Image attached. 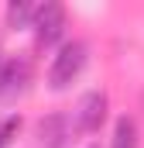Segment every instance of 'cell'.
Instances as JSON below:
<instances>
[{
	"label": "cell",
	"instance_id": "obj_1",
	"mask_svg": "<svg viewBox=\"0 0 144 148\" xmlns=\"http://www.w3.org/2000/svg\"><path fill=\"white\" fill-rule=\"evenodd\" d=\"M86 69V41L72 38L58 48V55L52 59V69H48V86L52 90H69L72 83L79 79V73Z\"/></svg>",
	"mask_w": 144,
	"mask_h": 148
},
{
	"label": "cell",
	"instance_id": "obj_2",
	"mask_svg": "<svg viewBox=\"0 0 144 148\" xmlns=\"http://www.w3.org/2000/svg\"><path fill=\"white\" fill-rule=\"evenodd\" d=\"M31 28H35L38 48L55 45V41L62 38V31H65V10H62V3H45V7H35Z\"/></svg>",
	"mask_w": 144,
	"mask_h": 148
},
{
	"label": "cell",
	"instance_id": "obj_3",
	"mask_svg": "<svg viewBox=\"0 0 144 148\" xmlns=\"http://www.w3.org/2000/svg\"><path fill=\"white\" fill-rule=\"evenodd\" d=\"M107 93L103 90H89L79 103H75V131L79 134H96L100 127H103V121H107Z\"/></svg>",
	"mask_w": 144,
	"mask_h": 148
},
{
	"label": "cell",
	"instance_id": "obj_4",
	"mask_svg": "<svg viewBox=\"0 0 144 148\" xmlns=\"http://www.w3.org/2000/svg\"><path fill=\"white\" fill-rule=\"evenodd\" d=\"M28 79H31V66H28L24 59L3 62V66H0V103L10 100V97H17V93L28 86Z\"/></svg>",
	"mask_w": 144,
	"mask_h": 148
},
{
	"label": "cell",
	"instance_id": "obj_5",
	"mask_svg": "<svg viewBox=\"0 0 144 148\" xmlns=\"http://www.w3.org/2000/svg\"><path fill=\"white\" fill-rule=\"evenodd\" d=\"M38 138H41L45 148H62L65 138H69V124H65V117H62V114L45 117V121L38 124Z\"/></svg>",
	"mask_w": 144,
	"mask_h": 148
},
{
	"label": "cell",
	"instance_id": "obj_6",
	"mask_svg": "<svg viewBox=\"0 0 144 148\" xmlns=\"http://www.w3.org/2000/svg\"><path fill=\"white\" fill-rule=\"evenodd\" d=\"M110 148H137V121H134V117H127V114L117 117Z\"/></svg>",
	"mask_w": 144,
	"mask_h": 148
},
{
	"label": "cell",
	"instance_id": "obj_7",
	"mask_svg": "<svg viewBox=\"0 0 144 148\" xmlns=\"http://www.w3.org/2000/svg\"><path fill=\"white\" fill-rule=\"evenodd\" d=\"M31 17H35V7H31V3H17V0H14V3L7 7V24H10V28H28Z\"/></svg>",
	"mask_w": 144,
	"mask_h": 148
},
{
	"label": "cell",
	"instance_id": "obj_8",
	"mask_svg": "<svg viewBox=\"0 0 144 148\" xmlns=\"http://www.w3.org/2000/svg\"><path fill=\"white\" fill-rule=\"evenodd\" d=\"M21 114H7V117H0V148H7L17 134H21Z\"/></svg>",
	"mask_w": 144,
	"mask_h": 148
},
{
	"label": "cell",
	"instance_id": "obj_9",
	"mask_svg": "<svg viewBox=\"0 0 144 148\" xmlns=\"http://www.w3.org/2000/svg\"><path fill=\"white\" fill-rule=\"evenodd\" d=\"M93 148H96V145H93Z\"/></svg>",
	"mask_w": 144,
	"mask_h": 148
}]
</instances>
